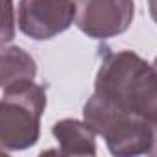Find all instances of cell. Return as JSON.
<instances>
[{
  "mask_svg": "<svg viewBox=\"0 0 157 157\" xmlns=\"http://www.w3.org/2000/svg\"><path fill=\"white\" fill-rule=\"evenodd\" d=\"M94 94L126 113L157 122V70L131 50L109 52L104 57Z\"/></svg>",
  "mask_w": 157,
  "mask_h": 157,
  "instance_id": "6da1fadb",
  "label": "cell"
},
{
  "mask_svg": "<svg viewBox=\"0 0 157 157\" xmlns=\"http://www.w3.org/2000/svg\"><path fill=\"white\" fill-rule=\"evenodd\" d=\"M46 107V93L41 85L17 82L2 87L0 102V142L8 151L26 150L39 140L41 117Z\"/></svg>",
  "mask_w": 157,
  "mask_h": 157,
  "instance_id": "7a4b0ae2",
  "label": "cell"
},
{
  "mask_svg": "<svg viewBox=\"0 0 157 157\" xmlns=\"http://www.w3.org/2000/svg\"><path fill=\"white\" fill-rule=\"evenodd\" d=\"M76 26L91 39L124 33L135 17L133 0H74Z\"/></svg>",
  "mask_w": 157,
  "mask_h": 157,
  "instance_id": "3957f363",
  "label": "cell"
},
{
  "mask_svg": "<svg viewBox=\"0 0 157 157\" xmlns=\"http://www.w3.org/2000/svg\"><path fill=\"white\" fill-rule=\"evenodd\" d=\"M19 28L33 41H48L76 21L74 0H19Z\"/></svg>",
  "mask_w": 157,
  "mask_h": 157,
  "instance_id": "277c9868",
  "label": "cell"
},
{
  "mask_svg": "<svg viewBox=\"0 0 157 157\" xmlns=\"http://www.w3.org/2000/svg\"><path fill=\"white\" fill-rule=\"evenodd\" d=\"M109 151L117 157L151 155L153 150V126L151 122L131 113L118 115L102 135Z\"/></svg>",
  "mask_w": 157,
  "mask_h": 157,
  "instance_id": "5b68a950",
  "label": "cell"
},
{
  "mask_svg": "<svg viewBox=\"0 0 157 157\" xmlns=\"http://www.w3.org/2000/svg\"><path fill=\"white\" fill-rule=\"evenodd\" d=\"M52 133L61 155H96V131L87 122L65 118L54 124Z\"/></svg>",
  "mask_w": 157,
  "mask_h": 157,
  "instance_id": "8992f818",
  "label": "cell"
},
{
  "mask_svg": "<svg viewBox=\"0 0 157 157\" xmlns=\"http://www.w3.org/2000/svg\"><path fill=\"white\" fill-rule=\"evenodd\" d=\"M37 74V65L33 57L19 46H10L2 50V87L17 82L33 80Z\"/></svg>",
  "mask_w": 157,
  "mask_h": 157,
  "instance_id": "52a82bcc",
  "label": "cell"
},
{
  "mask_svg": "<svg viewBox=\"0 0 157 157\" xmlns=\"http://www.w3.org/2000/svg\"><path fill=\"white\" fill-rule=\"evenodd\" d=\"M148 10H150V15H151L153 22L157 24V0H148Z\"/></svg>",
  "mask_w": 157,
  "mask_h": 157,
  "instance_id": "ba28073f",
  "label": "cell"
},
{
  "mask_svg": "<svg viewBox=\"0 0 157 157\" xmlns=\"http://www.w3.org/2000/svg\"><path fill=\"white\" fill-rule=\"evenodd\" d=\"M151 126H153V150H151V155H157V122H153Z\"/></svg>",
  "mask_w": 157,
  "mask_h": 157,
  "instance_id": "9c48e42d",
  "label": "cell"
},
{
  "mask_svg": "<svg viewBox=\"0 0 157 157\" xmlns=\"http://www.w3.org/2000/svg\"><path fill=\"white\" fill-rule=\"evenodd\" d=\"M151 65H153V68H155V70H157V57H155V59H153V63H151Z\"/></svg>",
  "mask_w": 157,
  "mask_h": 157,
  "instance_id": "30bf717a",
  "label": "cell"
}]
</instances>
